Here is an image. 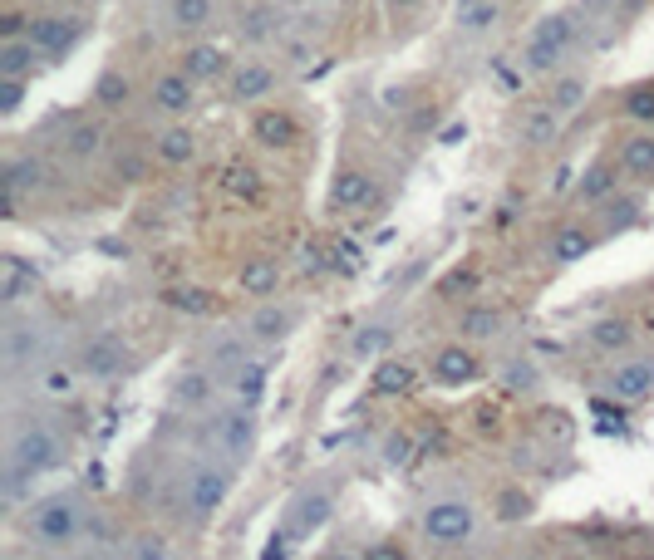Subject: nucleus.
Instances as JSON below:
<instances>
[{"instance_id":"obj_16","label":"nucleus","mask_w":654,"mask_h":560,"mask_svg":"<svg viewBox=\"0 0 654 560\" xmlns=\"http://www.w3.org/2000/svg\"><path fill=\"white\" fill-rule=\"evenodd\" d=\"M595 246V236L586 231L581 222H561L551 231V246H546V256L556 261V266H576V261H586Z\"/></svg>"},{"instance_id":"obj_23","label":"nucleus","mask_w":654,"mask_h":560,"mask_svg":"<svg viewBox=\"0 0 654 560\" xmlns=\"http://www.w3.org/2000/svg\"><path fill=\"white\" fill-rule=\"evenodd\" d=\"M0 182H10V187H15L20 197H35V192H45V182H50V168H45L40 158H10Z\"/></svg>"},{"instance_id":"obj_50","label":"nucleus","mask_w":654,"mask_h":560,"mask_svg":"<svg viewBox=\"0 0 654 560\" xmlns=\"http://www.w3.org/2000/svg\"><path fill=\"white\" fill-rule=\"evenodd\" d=\"M384 462H409V438H389V448H384Z\"/></svg>"},{"instance_id":"obj_33","label":"nucleus","mask_w":654,"mask_h":560,"mask_svg":"<svg viewBox=\"0 0 654 560\" xmlns=\"http://www.w3.org/2000/svg\"><path fill=\"white\" fill-rule=\"evenodd\" d=\"M128 94H133V89H128V79H123L119 69H104V74H99V84H94V104H99V109H123V104H128Z\"/></svg>"},{"instance_id":"obj_9","label":"nucleus","mask_w":654,"mask_h":560,"mask_svg":"<svg viewBox=\"0 0 654 560\" xmlns=\"http://www.w3.org/2000/svg\"><path fill=\"white\" fill-rule=\"evenodd\" d=\"M428 374H433V384H443V389H463V384H473L477 374H482V359H477L468 344H443V349L433 354Z\"/></svg>"},{"instance_id":"obj_4","label":"nucleus","mask_w":654,"mask_h":560,"mask_svg":"<svg viewBox=\"0 0 654 560\" xmlns=\"http://www.w3.org/2000/svg\"><path fill=\"white\" fill-rule=\"evenodd\" d=\"M571 40H576V20H571V15H546L532 30L527 69H532V74H551V69L561 64V55L571 50Z\"/></svg>"},{"instance_id":"obj_53","label":"nucleus","mask_w":654,"mask_h":560,"mask_svg":"<svg viewBox=\"0 0 654 560\" xmlns=\"http://www.w3.org/2000/svg\"><path fill=\"white\" fill-rule=\"evenodd\" d=\"M610 5H615V0H581V10H586V15H605Z\"/></svg>"},{"instance_id":"obj_32","label":"nucleus","mask_w":654,"mask_h":560,"mask_svg":"<svg viewBox=\"0 0 654 560\" xmlns=\"http://www.w3.org/2000/svg\"><path fill=\"white\" fill-rule=\"evenodd\" d=\"M561 118H566V113H556L551 104H541V109L527 118V133H522V138H527L532 148H546V143H556V133H561Z\"/></svg>"},{"instance_id":"obj_5","label":"nucleus","mask_w":654,"mask_h":560,"mask_svg":"<svg viewBox=\"0 0 654 560\" xmlns=\"http://www.w3.org/2000/svg\"><path fill=\"white\" fill-rule=\"evenodd\" d=\"M227 492H232V472L227 467H217V462H202L192 477H187V511L197 516V521H207V516H217L222 506H227Z\"/></svg>"},{"instance_id":"obj_10","label":"nucleus","mask_w":654,"mask_h":560,"mask_svg":"<svg viewBox=\"0 0 654 560\" xmlns=\"http://www.w3.org/2000/svg\"><path fill=\"white\" fill-rule=\"evenodd\" d=\"M123 364H128V349L119 335H99L79 349V374H89V379H119Z\"/></svg>"},{"instance_id":"obj_30","label":"nucleus","mask_w":654,"mask_h":560,"mask_svg":"<svg viewBox=\"0 0 654 560\" xmlns=\"http://www.w3.org/2000/svg\"><path fill=\"white\" fill-rule=\"evenodd\" d=\"M640 217H645L640 197H605V202H600V222H605V231H625V226H635Z\"/></svg>"},{"instance_id":"obj_38","label":"nucleus","mask_w":654,"mask_h":560,"mask_svg":"<svg viewBox=\"0 0 654 560\" xmlns=\"http://www.w3.org/2000/svg\"><path fill=\"white\" fill-rule=\"evenodd\" d=\"M212 393H217L212 374H187L173 398H178V403H187V408H207V403H212Z\"/></svg>"},{"instance_id":"obj_49","label":"nucleus","mask_w":654,"mask_h":560,"mask_svg":"<svg viewBox=\"0 0 654 560\" xmlns=\"http://www.w3.org/2000/svg\"><path fill=\"white\" fill-rule=\"evenodd\" d=\"M300 271H305V276H310V271H325V251L305 246V251H300Z\"/></svg>"},{"instance_id":"obj_2","label":"nucleus","mask_w":654,"mask_h":560,"mask_svg":"<svg viewBox=\"0 0 654 560\" xmlns=\"http://www.w3.org/2000/svg\"><path fill=\"white\" fill-rule=\"evenodd\" d=\"M60 457H64L60 438H55L50 428L30 423V428H20V433H15V443H10V482L40 477V472H45V467H55Z\"/></svg>"},{"instance_id":"obj_19","label":"nucleus","mask_w":654,"mask_h":560,"mask_svg":"<svg viewBox=\"0 0 654 560\" xmlns=\"http://www.w3.org/2000/svg\"><path fill=\"white\" fill-rule=\"evenodd\" d=\"M291 330H296V310L291 305H276V300L256 305V315H251V339L256 344H281Z\"/></svg>"},{"instance_id":"obj_28","label":"nucleus","mask_w":654,"mask_h":560,"mask_svg":"<svg viewBox=\"0 0 654 560\" xmlns=\"http://www.w3.org/2000/svg\"><path fill=\"white\" fill-rule=\"evenodd\" d=\"M266 379H271L266 359H251V364L241 359L237 369H232V379H227V384H232V393H237L241 403H256V398L266 393Z\"/></svg>"},{"instance_id":"obj_54","label":"nucleus","mask_w":654,"mask_h":560,"mask_svg":"<svg viewBox=\"0 0 654 560\" xmlns=\"http://www.w3.org/2000/svg\"><path fill=\"white\" fill-rule=\"evenodd\" d=\"M389 5H394V10H409V5H418V0H389Z\"/></svg>"},{"instance_id":"obj_46","label":"nucleus","mask_w":654,"mask_h":560,"mask_svg":"<svg viewBox=\"0 0 654 560\" xmlns=\"http://www.w3.org/2000/svg\"><path fill=\"white\" fill-rule=\"evenodd\" d=\"M128 556H138V560H163V556H168V541H163V536H143V541H128Z\"/></svg>"},{"instance_id":"obj_15","label":"nucleus","mask_w":654,"mask_h":560,"mask_svg":"<svg viewBox=\"0 0 654 560\" xmlns=\"http://www.w3.org/2000/svg\"><path fill=\"white\" fill-rule=\"evenodd\" d=\"M610 393H615L620 403L650 398L654 393V359H630V364H620V369L610 374Z\"/></svg>"},{"instance_id":"obj_18","label":"nucleus","mask_w":654,"mask_h":560,"mask_svg":"<svg viewBox=\"0 0 654 560\" xmlns=\"http://www.w3.org/2000/svg\"><path fill=\"white\" fill-rule=\"evenodd\" d=\"M182 74H192L197 84H217V79H227L232 74V59H227V50H217V45H192L187 55H182V64H178Z\"/></svg>"},{"instance_id":"obj_14","label":"nucleus","mask_w":654,"mask_h":560,"mask_svg":"<svg viewBox=\"0 0 654 560\" xmlns=\"http://www.w3.org/2000/svg\"><path fill=\"white\" fill-rule=\"evenodd\" d=\"M374 202H379V187H374L369 172H340V182H335V192H330V207H335V212H369Z\"/></svg>"},{"instance_id":"obj_41","label":"nucleus","mask_w":654,"mask_h":560,"mask_svg":"<svg viewBox=\"0 0 654 560\" xmlns=\"http://www.w3.org/2000/svg\"><path fill=\"white\" fill-rule=\"evenodd\" d=\"M325 516H330V497H325V492H305V497L296 502V521H300V526H320Z\"/></svg>"},{"instance_id":"obj_24","label":"nucleus","mask_w":654,"mask_h":560,"mask_svg":"<svg viewBox=\"0 0 654 560\" xmlns=\"http://www.w3.org/2000/svg\"><path fill=\"white\" fill-rule=\"evenodd\" d=\"M620 163H591V168L581 172V187H576V197L581 202H605V197H615V187H620Z\"/></svg>"},{"instance_id":"obj_25","label":"nucleus","mask_w":654,"mask_h":560,"mask_svg":"<svg viewBox=\"0 0 654 560\" xmlns=\"http://www.w3.org/2000/svg\"><path fill=\"white\" fill-rule=\"evenodd\" d=\"M591 344L595 349H605V354H620V349L635 344V325H630L625 315H605V320H595L591 325Z\"/></svg>"},{"instance_id":"obj_37","label":"nucleus","mask_w":654,"mask_h":560,"mask_svg":"<svg viewBox=\"0 0 654 560\" xmlns=\"http://www.w3.org/2000/svg\"><path fill=\"white\" fill-rule=\"evenodd\" d=\"M35 384H40V393L64 398V393H74V384H79V369H69V364H45V369L35 374Z\"/></svg>"},{"instance_id":"obj_27","label":"nucleus","mask_w":654,"mask_h":560,"mask_svg":"<svg viewBox=\"0 0 654 560\" xmlns=\"http://www.w3.org/2000/svg\"><path fill=\"white\" fill-rule=\"evenodd\" d=\"M212 15H217V0H173V10H168L173 30H182V35L207 30V25H212Z\"/></svg>"},{"instance_id":"obj_43","label":"nucleus","mask_w":654,"mask_h":560,"mask_svg":"<svg viewBox=\"0 0 654 560\" xmlns=\"http://www.w3.org/2000/svg\"><path fill=\"white\" fill-rule=\"evenodd\" d=\"M497 516H502V521H527V516H532V497H527V492H502V497H497Z\"/></svg>"},{"instance_id":"obj_1","label":"nucleus","mask_w":654,"mask_h":560,"mask_svg":"<svg viewBox=\"0 0 654 560\" xmlns=\"http://www.w3.org/2000/svg\"><path fill=\"white\" fill-rule=\"evenodd\" d=\"M84 531H89V506L79 492H55L30 511V546L35 551H69V546H84Z\"/></svg>"},{"instance_id":"obj_36","label":"nucleus","mask_w":654,"mask_h":560,"mask_svg":"<svg viewBox=\"0 0 654 560\" xmlns=\"http://www.w3.org/2000/svg\"><path fill=\"white\" fill-rule=\"evenodd\" d=\"M497 15H502V10H497V0H468V5L458 10V25H463L468 35H482V30H492V25H497Z\"/></svg>"},{"instance_id":"obj_31","label":"nucleus","mask_w":654,"mask_h":560,"mask_svg":"<svg viewBox=\"0 0 654 560\" xmlns=\"http://www.w3.org/2000/svg\"><path fill=\"white\" fill-rule=\"evenodd\" d=\"M586 94H591V89H586V79H576V74H566V79H556V84H551V94H546V104H551V109H556V113H576V109H581V104H586Z\"/></svg>"},{"instance_id":"obj_7","label":"nucleus","mask_w":654,"mask_h":560,"mask_svg":"<svg viewBox=\"0 0 654 560\" xmlns=\"http://www.w3.org/2000/svg\"><path fill=\"white\" fill-rule=\"evenodd\" d=\"M84 30H89L84 15H35V20H30V40H35L50 59H60L64 50H74V40H84Z\"/></svg>"},{"instance_id":"obj_42","label":"nucleus","mask_w":654,"mask_h":560,"mask_svg":"<svg viewBox=\"0 0 654 560\" xmlns=\"http://www.w3.org/2000/svg\"><path fill=\"white\" fill-rule=\"evenodd\" d=\"M271 35H276V15H271L266 5H261V10H251V15H246V25H241V40H251V45H256V40H271Z\"/></svg>"},{"instance_id":"obj_47","label":"nucleus","mask_w":654,"mask_h":560,"mask_svg":"<svg viewBox=\"0 0 654 560\" xmlns=\"http://www.w3.org/2000/svg\"><path fill=\"white\" fill-rule=\"evenodd\" d=\"M359 266H364V251H359V246H350V241L335 246V271H340V276H355Z\"/></svg>"},{"instance_id":"obj_22","label":"nucleus","mask_w":654,"mask_h":560,"mask_svg":"<svg viewBox=\"0 0 654 560\" xmlns=\"http://www.w3.org/2000/svg\"><path fill=\"white\" fill-rule=\"evenodd\" d=\"M369 389L379 393V398H404V393L414 389V369H409L404 359H379Z\"/></svg>"},{"instance_id":"obj_40","label":"nucleus","mask_w":654,"mask_h":560,"mask_svg":"<svg viewBox=\"0 0 654 560\" xmlns=\"http://www.w3.org/2000/svg\"><path fill=\"white\" fill-rule=\"evenodd\" d=\"M625 118H635V123H654V84H640V89H630L625 94V104H620Z\"/></svg>"},{"instance_id":"obj_13","label":"nucleus","mask_w":654,"mask_h":560,"mask_svg":"<svg viewBox=\"0 0 654 560\" xmlns=\"http://www.w3.org/2000/svg\"><path fill=\"white\" fill-rule=\"evenodd\" d=\"M153 158L158 163H168V168H187L192 158H197V128H187V123H173V128H158V138H153Z\"/></svg>"},{"instance_id":"obj_3","label":"nucleus","mask_w":654,"mask_h":560,"mask_svg":"<svg viewBox=\"0 0 654 560\" xmlns=\"http://www.w3.org/2000/svg\"><path fill=\"white\" fill-rule=\"evenodd\" d=\"M423 536H428V546H438V551H458V546H468L477 536V516L468 502H438L423 511Z\"/></svg>"},{"instance_id":"obj_48","label":"nucleus","mask_w":654,"mask_h":560,"mask_svg":"<svg viewBox=\"0 0 654 560\" xmlns=\"http://www.w3.org/2000/svg\"><path fill=\"white\" fill-rule=\"evenodd\" d=\"M0 35H5V40H20V35H30V20H25L20 10H5V15H0Z\"/></svg>"},{"instance_id":"obj_20","label":"nucleus","mask_w":654,"mask_h":560,"mask_svg":"<svg viewBox=\"0 0 654 560\" xmlns=\"http://www.w3.org/2000/svg\"><path fill=\"white\" fill-rule=\"evenodd\" d=\"M45 50L30 40V35H20V40H5L0 45V74H10V79H30L35 69H45Z\"/></svg>"},{"instance_id":"obj_8","label":"nucleus","mask_w":654,"mask_h":560,"mask_svg":"<svg viewBox=\"0 0 654 560\" xmlns=\"http://www.w3.org/2000/svg\"><path fill=\"white\" fill-rule=\"evenodd\" d=\"M227 94L232 104H261L266 94H276V69L266 59H241L227 74Z\"/></svg>"},{"instance_id":"obj_29","label":"nucleus","mask_w":654,"mask_h":560,"mask_svg":"<svg viewBox=\"0 0 654 560\" xmlns=\"http://www.w3.org/2000/svg\"><path fill=\"white\" fill-rule=\"evenodd\" d=\"M261 182H266V177L256 168H246V163H232V168L222 172V192L237 197V202H256V197H261Z\"/></svg>"},{"instance_id":"obj_21","label":"nucleus","mask_w":654,"mask_h":560,"mask_svg":"<svg viewBox=\"0 0 654 560\" xmlns=\"http://www.w3.org/2000/svg\"><path fill=\"white\" fill-rule=\"evenodd\" d=\"M615 163L630 172V177H654V133H630V138L615 148Z\"/></svg>"},{"instance_id":"obj_52","label":"nucleus","mask_w":654,"mask_h":560,"mask_svg":"<svg viewBox=\"0 0 654 560\" xmlns=\"http://www.w3.org/2000/svg\"><path fill=\"white\" fill-rule=\"evenodd\" d=\"M497 84H502V89H522V74H517V69H502V64H497Z\"/></svg>"},{"instance_id":"obj_12","label":"nucleus","mask_w":654,"mask_h":560,"mask_svg":"<svg viewBox=\"0 0 654 560\" xmlns=\"http://www.w3.org/2000/svg\"><path fill=\"white\" fill-rule=\"evenodd\" d=\"M217 448L227 452V457H237V462L256 448V418H251V403H241V408H232V413L217 418Z\"/></svg>"},{"instance_id":"obj_26","label":"nucleus","mask_w":654,"mask_h":560,"mask_svg":"<svg viewBox=\"0 0 654 560\" xmlns=\"http://www.w3.org/2000/svg\"><path fill=\"white\" fill-rule=\"evenodd\" d=\"M104 143H109V128H104V123H94V118H89V123H74V128L64 133V153H69V158H79V163H84V158H94Z\"/></svg>"},{"instance_id":"obj_44","label":"nucleus","mask_w":654,"mask_h":560,"mask_svg":"<svg viewBox=\"0 0 654 560\" xmlns=\"http://www.w3.org/2000/svg\"><path fill=\"white\" fill-rule=\"evenodd\" d=\"M20 104H25V79L0 74V113L10 118V113H20Z\"/></svg>"},{"instance_id":"obj_17","label":"nucleus","mask_w":654,"mask_h":560,"mask_svg":"<svg viewBox=\"0 0 654 560\" xmlns=\"http://www.w3.org/2000/svg\"><path fill=\"white\" fill-rule=\"evenodd\" d=\"M276 285H281V261H276V256H251V261H241V271H237L241 295L266 300V295H276Z\"/></svg>"},{"instance_id":"obj_11","label":"nucleus","mask_w":654,"mask_h":560,"mask_svg":"<svg viewBox=\"0 0 654 560\" xmlns=\"http://www.w3.org/2000/svg\"><path fill=\"white\" fill-rule=\"evenodd\" d=\"M251 138H256L261 148H271V153H286V148H296V143H300L296 113H286V109H256V118H251Z\"/></svg>"},{"instance_id":"obj_45","label":"nucleus","mask_w":654,"mask_h":560,"mask_svg":"<svg viewBox=\"0 0 654 560\" xmlns=\"http://www.w3.org/2000/svg\"><path fill=\"white\" fill-rule=\"evenodd\" d=\"M463 290H477V271H473V266L453 271V276H448L443 285H438V295H443V300H453V295H463Z\"/></svg>"},{"instance_id":"obj_34","label":"nucleus","mask_w":654,"mask_h":560,"mask_svg":"<svg viewBox=\"0 0 654 560\" xmlns=\"http://www.w3.org/2000/svg\"><path fill=\"white\" fill-rule=\"evenodd\" d=\"M394 344V325H364L355 339H350V354L355 359H374V354H384Z\"/></svg>"},{"instance_id":"obj_39","label":"nucleus","mask_w":654,"mask_h":560,"mask_svg":"<svg viewBox=\"0 0 654 560\" xmlns=\"http://www.w3.org/2000/svg\"><path fill=\"white\" fill-rule=\"evenodd\" d=\"M168 305L182 310V315H212V305H217V300H212V290H202V285H197V290H168Z\"/></svg>"},{"instance_id":"obj_6","label":"nucleus","mask_w":654,"mask_h":560,"mask_svg":"<svg viewBox=\"0 0 654 560\" xmlns=\"http://www.w3.org/2000/svg\"><path fill=\"white\" fill-rule=\"evenodd\" d=\"M148 99H153V109L168 113V118H187V113L202 109V104H197V99H202V84H197L192 74H182V69H168V74L153 79Z\"/></svg>"},{"instance_id":"obj_35","label":"nucleus","mask_w":654,"mask_h":560,"mask_svg":"<svg viewBox=\"0 0 654 560\" xmlns=\"http://www.w3.org/2000/svg\"><path fill=\"white\" fill-rule=\"evenodd\" d=\"M497 330H502V315L492 305H468L463 310V335L468 339H492Z\"/></svg>"},{"instance_id":"obj_51","label":"nucleus","mask_w":654,"mask_h":560,"mask_svg":"<svg viewBox=\"0 0 654 560\" xmlns=\"http://www.w3.org/2000/svg\"><path fill=\"white\" fill-rule=\"evenodd\" d=\"M507 384H512V389H532L536 379H532V369H527V364H517V369L507 364Z\"/></svg>"}]
</instances>
